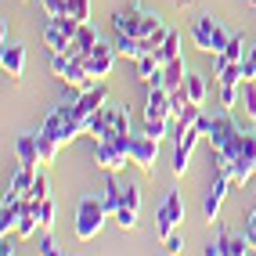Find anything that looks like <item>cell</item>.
<instances>
[{
  "label": "cell",
  "instance_id": "42",
  "mask_svg": "<svg viewBox=\"0 0 256 256\" xmlns=\"http://www.w3.org/2000/svg\"><path fill=\"white\" fill-rule=\"evenodd\" d=\"M177 8L184 11V8H192V0H177Z\"/></svg>",
  "mask_w": 256,
  "mask_h": 256
},
{
  "label": "cell",
  "instance_id": "29",
  "mask_svg": "<svg viewBox=\"0 0 256 256\" xmlns=\"http://www.w3.org/2000/svg\"><path fill=\"white\" fill-rule=\"evenodd\" d=\"M159 65H162V62H159L156 54H141V58H138V80H144V83H148V76L156 72Z\"/></svg>",
  "mask_w": 256,
  "mask_h": 256
},
{
  "label": "cell",
  "instance_id": "4",
  "mask_svg": "<svg viewBox=\"0 0 256 256\" xmlns=\"http://www.w3.org/2000/svg\"><path fill=\"white\" fill-rule=\"evenodd\" d=\"M195 126H198V130H202V134H206V138H210L213 152H216V148H224V144H228V141L234 138V134H238V126L231 123V116H210V119L202 116V119H198Z\"/></svg>",
  "mask_w": 256,
  "mask_h": 256
},
{
  "label": "cell",
  "instance_id": "34",
  "mask_svg": "<svg viewBox=\"0 0 256 256\" xmlns=\"http://www.w3.org/2000/svg\"><path fill=\"white\" fill-rule=\"evenodd\" d=\"M44 4V11H47V18H58V14H69L65 11V4H69V0H40Z\"/></svg>",
  "mask_w": 256,
  "mask_h": 256
},
{
  "label": "cell",
  "instance_id": "6",
  "mask_svg": "<svg viewBox=\"0 0 256 256\" xmlns=\"http://www.w3.org/2000/svg\"><path fill=\"white\" fill-rule=\"evenodd\" d=\"M231 188H234V180H231L228 174H220V177L210 184V192L202 195V216H206V220H216V213H220V206H224V198H228Z\"/></svg>",
  "mask_w": 256,
  "mask_h": 256
},
{
  "label": "cell",
  "instance_id": "35",
  "mask_svg": "<svg viewBox=\"0 0 256 256\" xmlns=\"http://www.w3.org/2000/svg\"><path fill=\"white\" fill-rule=\"evenodd\" d=\"M123 206H130V210H141V188H123Z\"/></svg>",
  "mask_w": 256,
  "mask_h": 256
},
{
  "label": "cell",
  "instance_id": "2",
  "mask_svg": "<svg viewBox=\"0 0 256 256\" xmlns=\"http://www.w3.org/2000/svg\"><path fill=\"white\" fill-rule=\"evenodd\" d=\"M105 202L101 198H83L80 210H76V238L80 242H90V238L101 231V224H105Z\"/></svg>",
  "mask_w": 256,
  "mask_h": 256
},
{
  "label": "cell",
  "instance_id": "23",
  "mask_svg": "<svg viewBox=\"0 0 256 256\" xmlns=\"http://www.w3.org/2000/svg\"><path fill=\"white\" fill-rule=\"evenodd\" d=\"M156 58H159L162 65H166V62H174V58H180V36H177L174 29L166 32V40H162V47L156 50Z\"/></svg>",
  "mask_w": 256,
  "mask_h": 256
},
{
  "label": "cell",
  "instance_id": "17",
  "mask_svg": "<svg viewBox=\"0 0 256 256\" xmlns=\"http://www.w3.org/2000/svg\"><path fill=\"white\" fill-rule=\"evenodd\" d=\"M87 134H90L94 141L108 138V134H112V105H101V108L87 119Z\"/></svg>",
  "mask_w": 256,
  "mask_h": 256
},
{
  "label": "cell",
  "instance_id": "15",
  "mask_svg": "<svg viewBox=\"0 0 256 256\" xmlns=\"http://www.w3.org/2000/svg\"><path fill=\"white\" fill-rule=\"evenodd\" d=\"M0 62H4V72H8V76L18 80V76L26 72V47L4 40V54H0Z\"/></svg>",
  "mask_w": 256,
  "mask_h": 256
},
{
  "label": "cell",
  "instance_id": "25",
  "mask_svg": "<svg viewBox=\"0 0 256 256\" xmlns=\"http://www.w3.org/2000/svg\"><path fill=\"white\" fill-rule=\"evenodd\" d=\"M184 90H188V98H192L195 105H202V101H206V80H202L198 72H188V80H184Z\"/></svg>",
  "mask_w": 256,
  "mask_h": 256
},
{
  "label": "cell",
  "instance_id": "3",
  "mask_svg": "<svg viewBox=\"0 0 256 256\" xmlns=\"http://www.w3.org/2000/svg\"><path fill=\"white\" fill-rule=\"evenodd\" d=\"M180 220H184V198H180V192H170L162 198L159 213H156V234H159V242H166L174 231H180Z\"/></svg>",
  "mask_w": 256,
  "mask_h": 256
},
{
  "label": "cell",
  "instance_id": "1",
  "mask_svg": "<svg viewBox=\"0 0 256 256\" xmlns=\"http://www.w3.org/2000/svg\"><path fill=\"white\" fill-rule=\"evenodd\" d=\"M112 26H116V32H130V36H148V32H156L159 26H162V18L156 11H148V8H141V4H130L126 11H119L116 18H112Z\"/></svg>",
  "mask_w": 256,
  "mask_h": 256
},
{
  "label": "cell",
  "instance_id": "33",
  "mask_svg": "<svg viewBox=\"0 0 256 256\" xmlns=\"http://www.w3.org/2000/svg\"><path fill=\"white\" fill-rule=\"evenodd\" d=\"M112 130L130 134V116H126V108H116V105H112Z\"/></svg>",
  "mask_w": 256,
  "mask_h": 256
},
{
  "label": "cell",
  "instance_id": "36",
  "mask_svg": "<svg viewBox=\"0 0 256 256\" xmlns=\"http://www.w3.org/2000/svg\"><path fill=\"white\" fill-rule=\"evenodd\" d=\"M246 112L249 116H256V80H246Z\"/></svg>",
  "mask_w": 256,
  "mask_h": 256
},
{
  "label": "cell",
  "instance_id": "7",
  "mask_svg": "<svg viewBox=\"0 0 256 256\" xmlns=\"http://www.w3.org/2000/svg\"><path fill=\"white\" fill-rule=\"evenodd\" d=\"M246 252H252L249 238L246 234H231V231H224L216 242L206 246V256H246Z\"/></svg>",
  "mask_w": 256,
  "mask_h": 256
},
{
  "label": "cell",
  "instance_id": "43",
  "mask_svg": "<svg viewBox=\"0 0 256 256\" xmlns=\"http://www.w3.org/2000/svg\"><path fill=\"white\" fill-rule=\"evenodd\" d=\"M249 4H252V8H256V0H249Z\"/></svg>",
  "mask_w": 256,
  "mask_h": 256
},
{
  "label": "cell",
  "instance_id": "27",
  "mask_svg": "<svg viewBox=\"0 0 256 256\" xmlns=\"http://www.w3.org/2000/svg\"><path fill=\"white\" fill-rule=\"evenodd\" d=\"M36 141H40V156H44V162H54L58 159V141L50 138V134H44V130H36Z\"/></svg>",
  "mask_w": 256,
  "mask_h": 256
},
{
  "label": "cell",
  "instance_id": "37",
  "mask_svg": "<svg viewBox=\"0 0 256 256\" xmlns=\"http://www.w3.org/2000/svg\"><path fill=\"white\" fill-rule=\"evenodd\" d=\"M162 246H166V252H184V234H180V231H174Z\"/></svg>",
  "mask_w": 256,
  "mask_h": 256
},
{
  "label": "cell",
  "instance_id": "5",
  "mask_svg": "<svg viewBox=\"0 0 256 256\" xmlns=\"http://www.w3.org/2000/svg\"><path fill=\"white\" fill-rule=\"evenodd\" d=\"M156 159H159V141L152 134H134V144H130V162H138L144 174L156 170Z\"/></svg>",
  "mask_w": 256,
  "mask_h": 256
},
{
  "label": "cell",
  "instance_id": "14",
  "mask_svg": "<svg viewBox=\"0 0 256 256\" xmlns=\"http://www.w3.org/2000/svg\"><path fill=\"white\" fill-rule=\"evenodd\" d=\"M166 116H174V105H170V90H166V87H148L144 119H166Z\"/></svg>",
  "mask_w": 256,
  "mask_h": 256
},
{
  "label": "cell",
  "instance_id": "38",
  "mask_svg": "<svg viewBox=\"0 0 256 256\" xmlns=\"http://www.w3.org/2000/svg\"><path fill=\"white\" fill-rule=\"evenodd\" d=\"M220 101H224V108H234L238 105V87H220Z\"/></svg>",
  "mask_w": 256,
  "mask_h": 256
},
{
  "label": "cell",
  "instance_id": "21",
  "mask_svg": "<svg viewBox=\"0 0 256 256\" xmlns=\"http://www.w3.org/2000/svg\"><path fill=\"white\" fill-rule=\"evenodd\" d=\"M44 44L50 47V54H58V50H65V47H69L72 40H69V36H65V32H62L54 22L47 18V29H44Z\"/></svg>",
  "mask_w": 256,
  "mask_h": 256
},
{
  "label": "cell",
  "instance_id": "32",
  "mask_svg": "<svg viewBox=\"0 0 256 256\" xmlns=\"http://www.w3.org/2000/svg\"><path fill=\"white\" fill-rule=\"evenodd\" d=\"M224 58L242 62V58H246V40H242V36H231V44H228V50H224Z\"/></svg>",
  "mask_w": 256,
  "mask_h": 256
},
{
  "label": "cell",
  "instance_id": "18",
  "mask_svg": "<svg viewBox=\"0 0 256 256\" xmlns=\"http://www.w3.org/2000/svg\"><path fill=\"white\" fill-rule=\"evenodd\" d=\"M184 80H188V65H184V58H174V62L162 65V83H166V90L184 87Z\"/></svg>",
  "mask_w": 256,
  "mask_h": 256
},
{
  "label": "cell",
  "instance_id": "30",
  "mask_svg": "<svg viewBox=\"0 0 256 256\" xmlns=\"http://www.w3.org/2000/svg\"><path fill=\"white\" fill-rule=\"evenodd\" d=\"M44 198H50V184H47L44 174H36V180H32V192H29V202H44Z\"/></svg>",
  "mask_w": 256,
  "mask_h": 256
},
{
  "label": "cell",
  "instance_id": "16",
  "mask_svg": "<svg viewBox=\"0 0 256 256\" xmlns=\"http://www.w3.org/2000/svg\"><path fill=\"white\" fill-rule=\"evenodd\" d=\"M202 119V105H195V101H188V105L180 108V116H174V141H180L188 130H192L195 123Z\"/></svg>",
  "mask_w": 256,
  "mask_h": 256
},
{
  "label": "cell",
  "instance_id": "12",
  "mask_svg": "<svg viewBox=\"0 0 256 256\" xmlns=\"http://www.w3.org/2000/svg\"><path fill=\"white\" fill-rule=\"evenodd\" d=\"M202 138H206V134H202L198 126H192V130L177 141V152H174V174H177V177L188 170V159H192V152H195V144H198Z\"/></svg>",
  "mask_w": 256,
  "mask_h": 256
},
{
  "label": "cell",
  "instance_id": "11",
  "mask_svg": "<svg viewBox=\"0 0 256 256\" xmlns=\"http://www.w3.org/2000/svg\"><path fill=\"white\" fill-rule=\"evenodd\" d=\"M14 152H18V166H26V170H32V174H40V162H44V156H40V141H36V134H22L18 141H14Z\"/></svg>",
  "mask_w": 256,
  "mask_h": 256
},
{
  "label": "cell",
  "instance_id": "26",
  "mask_svg": "<svg viewBox=\"0 0 256 256\" xmlns=\"http://www.w3.org/2000/svg\"><path fill=\"white\" fill-rule=\"evenodd\" d=\"M54 213H58V206H54V198H44V202H36L40 231H54Z\"/></svg>",
  "mask_w": 256,
  "mask_h": 256
},
{
  "label": "cell",
  "instance_id": "31",
  "mask_svg": "<svg viewBox=\"0 0 256 256\" xmlns=\"http://www.w3.org/2000/svg\"><path fill=\"white\" fill-rule=\"evenodd\" d=\"M112 220H116V224L123 228V231H134V228H138V210H130V206H123V210H119V213H116Z\"/></svg>",
  "mask_w": 256,
  "mask_h": 256
},
{
  "label": "cell",
  "instance_id": "13",
  "mask_svg": "<svg viewBox=\"0 0 256 256\" xmlns=\"http://www.w3.org/2000/svg\"><path fill=\"white\" fill-rule=\"evenodd\" d=\"M216 29H220L216 18H210V14H198V18L192 22L195 47H198V50H206V54H213V36H216Z\"/></svg>",
  "mask_w": 256,
  "mask_h": 256
},
{
  "label": "cell",
  "instance_id": "20",
  "mask_svg": "<svg viewBox=\"0 0 256 256\" xmlns=\"http://www.w3.org/2000/svg\"><path fill=\"white\" fill-rule=\"evenodd\" d=\"M32 180H36V174H32V170H26V166H18V170H14V177H11V188H8V192H11V195H22V198H29V192H32Z\"/></svg>",
  "mask_w": 256,
  "mask_h": 256
},
{
  "label": "cell",
  "instance_id": "8",
  "mask_svg": "<svg viewBox=\"0 0 256 256\" xmlns=\"http://www.w3.org/2000/svg\"><path fill=\"white\" fill-rule=\"evenodd\" d=\"M94 162L105 170V174H119V170L130 162V156H123L112 141H94Z\"/></svg>",
  "mask_w": 256,
  "mask_h": 256
},
{
  "label": "cell",
  "instance_id": "9",
  "mask_svg": "<svg viewBox=\"0 0 256 256\" xmlns=\"http://www.w3.org/2000/svg\"><path fill=\"white\" fill-rule=\"evenodd\" d=\"M116 54H119L116 44H112V47H108V44H98L94 54L87 58V72H90L94 80H105V76L112 72V65H116Z\"/></svg>",
  "mask_w": 256,
  "mask_h": 256
},
{
  "label": "cell",
  "instance_id": "28",
  "mask_svg": "<svg viewBox=\"0 0 256 256\" xmlns=\"http://www.w3.org/2000/svg\"><path fill=\"white\" fill-rule=\"evenodd\" d=\"M65 11H69L76 22H90V0H69Z\"/></svg>",
  "mask_w": 256,
  "mask_h": 256
},
{
  "label": "cell",
  "instance_id": "22",
  "mask_svg": "<svg viewBox=\"0 0 256 256\" xmlns=\"http://www.w3.org/2000/svg\"><path fill=\"white\" fill-rule=\"evenodd\" d=\"M116 50H119L123 58H134V62H138V58H141V40L130 36V32H116Z\"/></svg>",
  "mask_w": 256,
  "mask_h": 256
},
{
  "label": "cell",
  "instance_id": "19",
  "mask_svg": "<svg viewBox=\"0 0 256 256\" xmlns=\"http://www.w3.org/2000/svg\"><path fill=\"white\" fill-rule=\"evenodd\" d=\"M101 202H105V213L108 216H116L119 210H123V188L116 184V177L105 180V195H101Z\"/></svg>",
  "mask_w": 256,
  "mask_h": 256
},
{
  "label": "cell",
  "instance_id": "24",
  "mask_svg": "<svg viewBox=\"0 0 256 256\" xmlns=\"http://www.w3.org/2000/svg\"><path fill=\"white\" fill-rule=\"evenodd\" d=\"M36 228H40V216H36V202H29V210L22 213V220H18V238H32L36 234Z\"/></svg>",
  "mask_w": 256,
  "mask_h": 256
},
{
  "label": "cell",
  "instance_id": "10",
  "mask_svg": "<svg viewBox=\"0 0 256 256\" xmlns=\"http://www.w3.org/2000/svg\"><path fill=\"white\" fill-rule=\"evenodd\" d=\"M105 101H108V90L101 87V83H94V87L80 90V98L72 101V105H76V116H80V119H90L101 105H105Z\"/></svg>",
  "mask_w": 256,
  "mask_h": 256
},
{
  "label": "cell",
  "instance_id": "41",
  "mask_svg": "<svg viewBox=\"0 0 256 256\" xmlns=\"http://www.w3.org/2000/svg\"><path fill=\"white\" fill-rule=\"evenodd\" d=\"M246 228H249V231H256V210H249V216H246Z\"/></svg>",
  "mask_w": 256,
  "mask_h": 256
},
{
  "label": "cell",
  "instance_id": "39",
  "mask_svg": "<svg viewBox=\"0 0 256 256\" xmlns=\"http://www.w3.org/2000/svg\"><path fill=\"white\" fill-rule=\"evenodd\" d=\"M40 252H44V256H54V252H58V242L50 238V231H44V238H40Z\"/></svg>",
  "mask_w": 256,
  "mask_h": 256
},
{
  "label": "cell",
  "instance_id": "40",
  "mask_svg": "<svg viewBox=\"0 0 256 256\" xmlns=\"http://www.w3.org/2000/svg\"><path fill=\"white\" fill-rule=\"evenodd\" d=\"M246 58L252 62V80H256V47H249V50H246Z\"/></svg>",
  "mask_w": 256,
  "mask_h": 256
}]
</instances>
